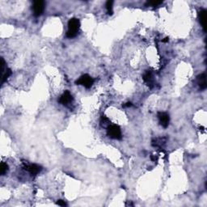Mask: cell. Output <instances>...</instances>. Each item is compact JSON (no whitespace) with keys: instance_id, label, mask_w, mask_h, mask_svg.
I'll list each match as a JSON object with an SVG mask.
<instances>
[{"instance_id":"cell-1","label":"cell","mask_w":207,"mask_h":207,"mask_svg":"<svg viewBox=\"0 0 207 207\" xmlns=\"http://www.w3.org/2000/svg\"><path fill=\"white\" fill-rule=\"evenodd\" d=\"M80 27V22L76 18H72L68 22V31L66 33V37L68 38L75 37L79 32Z\"/></svg>"},{"instance_id":"cell-2","label":"cell","mask_w":207,"mask_h":207,"mask_svg":"<svg viewBox=\"0 0 207 207\" xmlns=\"http://www.w3.org/2000/svg\"><path fill=\"white\" fill-rule=\"evenodd\" d=\"M107 134L111 138L113 139H121L122 137L121 129L116 125H110L107 129Z\"/></svg>"},{"instance_id":"cell-3","label":"cell","mask_w":207,"mask_h":207,"mask_svg":"<svg viewBox=\"0 0 207 207\" xmlns=\"http://www.w3.org/2000/svg\"><path fill=\"white\" fill-rule=\"evenodd\" d=\"M75 84L77 85H82V86H84L86 88H90L92 84H94V79L91 78L90 75H82L80 78H79Z\"/></svg>"},{"instance_id":"cell-4","label":"cell","mask_w":207,"mask_h":207,"mask_svg":"<svg viewBox=\"0 0 207 207\" xmlns=\"http://www.w3.org/2000/svg\"><path fill=\"white\" fill-rule=\"evenodd\" d=\"M33 8L35 16L38 17L41 16L45 10V2L44 1H35L33 2Z\"/></svg>"},{"instance_id":"cell-5","label":"cell","mask_w":207,"mask_h":207,"mask_svg":"<svg viewBox=\"0 0 207 207\" xmlns=\"http://www.w3.org/2000/svg\"><path fill=\"white\" fill-rule=\"evenodd\" d=\"M158 118L159 120V123L163 128H167L169 124L170 117L167 112H158Z\"/></svg>"},{"instance_id":"cell-6","label":"cell","mask_w":207,"mask_h":207,"mask_svg":"<svg viewBox=\"0 0 207 207\" xmlns=\"http://www.w3.org/2000/svg\"><path fill=\"white\" fill-rule=\"evenodd\" d=\"M24 169L26 171H28V172H30L32 175H37L42 170V168L41 166L37 165V164H28V163H24Z\"/></svg>"},{"instance_id":"cell-7","label":"cell","mask_w":207,"mask_h":207,"mask_svg":"<svg viewBox=\"0 0 207 207\" xmlns=\"http://www.w3.org/2000/svg\"><path fill=\"white\" fill-rule=\"evenodd\" d=\"M73 101V96L69 91H66L59 99V103L63 105H68Z\"/></svg>"},{"instance_id":"cell-8","label":"cell","mask_w":207,"mask_h":207,"mask_svg":"<svg viewBox=\"0 0 207 207\" xmlns=\"http://www.w3.org/2000/svg\"><path fill=\"white\" fill-rule=\"evenodd\" d=\"M198 83L202 90H205L206 88V79H205V75L204 73L198 76Z\"/></svg>"},{"instance_id":"cell-9","label":"cell","mask_w":207,"mask_h":207,"mask_svg":"<svg viewBox=\"0 0 207 207\" xmlns=\"http://www.w3.org/2000/svg\"><path fill=\"white\" fill-rule=\"evenodd\" d=\"M143 80L145 81V83H147V85L152 88L154 87V82L153 79H152V75H151V71H147L145 73L144 75H143Z\"/></svg>"},{"instance_id":"cell-10","label":"cell","mask_w":207,"mask_h":207,"mask_svg":"<svg viewBox=\"0 0 207 207\" xmlns=\"http://www.w3.org/2000/svg\"><path fill=\"white\" fill-rule=\"evenodd\" d=\"M198 16H199V20H200V23L202 26V28L205 29V23H206V11L204 9L201 10L199 12V14H198Z\"/></svg>"},{"instance_id":"cell-11","label":"cell","mask_w":207,"mask_h":207,"mask_svg":"<svg viewBox=\"0 0 207 207\" xmlns=\"http://www.w3.org/2000/svg\"><path fill=\"white\" fill-rule=\"evenodd\" d=\"M11 75H12V70H11V69H9V68H7V70H6L5 73L3 74L2 84H4L5 82H6V80H7V79L9 78V76Z\"/></svg>"},{"instance_id":"cell-12","label":"cell","mask_w":207,"mask_h":207,"mask_svg":"<svg viewBox=\"0 0 207 207\" xmlns=\"http://www.w3.org/2000/svg\"><path fill=\"white\" fill-rule=\"evenodd\" d=\"M7 170H8V165H7V163H5L2 162V163H1V167H0V173H1V175L3 176L5 173H7Z\"/></svg>"},{"instance_id":"cell-13","label":"cell","mask_w":207,"mask_h":207,"mask_svg":"<svg viewBox=\"0 0 207 207\" xmlns=\"http://www.w3.org/2000/svg\"><path fill=\"white\" fill-rule=\"evenodd\" d=\"M112 4H113V2L112 1H108L106 2V8H107L108 13L109 15H112Z\"/></svg>"},{"instance_id":"cell-14","label":"cell","mask_w":207,"mask_h":207,"mask_svg":"<svg viewBox=\"0 0 207 207\" xmlns=\"http://www.w3.org/2000/svg\"><path fill=\"white\" fill-rule=\"evenodd\" d=\"M162 1H150V2H147L146 3V6H153V7H156V6H159V4L162 3Z\"/></svg>"},{"instance_id":"cell-15","label":"cell","mask_w":207,"mask_h":207,"mask_svg":"<svg viewBox=\"0 0 207 207\" xmlns=\"http://www.w3.org/2000/svg\"><path fill=\"white\" fill-rule=\"evenodd\" d=\"M57 204H58V205H61V206H66V203L62 200H58V202H57Z\"/></svg>"},{"instance_id":"cell-16","label":"cell","mask_w":207,"mask_h":207,"mask_svg":"<svg viewBox=\"0 0 207 207\" xmlns=\"http://www.w3.org/2000/svg\"><path fill=\"white\" fill-rule=\"evenodd\" d=\"M109 120L106 117V116H102V117H101V122H104V123H105V122H109Z\"/></svg>"},{"instance_id":"cell-17","label":"cell","mask_w":207,"mask_h":207,"mask_svg":"<svg viewBox=\"0 0 207 207\" xmlns=\"http://www.w3.org/2000/svg\"><path fill=\"white\" fill-rule=\"evenodd\" d=\"M132 106V104L130 102L126 103V105H124V107H131Z\"/></svg>"},{"instance_id":"cell-18","label":"cell","mask_w":207,"mask_h":207,"mask_svg":"<svg viewBox=\"0 0 207 207\" xmlns=\"http://www.w3.org/2000/svg\"><path fill=\"white\" fill-rule=\"evenodd\" d=\"M163 42H167V41H168V37H166V38H164V40H163L162 41Z\"/></svg>"}]
</instances>
